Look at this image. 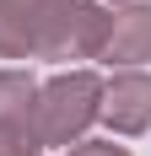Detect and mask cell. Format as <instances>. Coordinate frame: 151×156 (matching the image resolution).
<instances>
[{
	"label": "cell",
	"mask_w": 151,
	"mask_h": 156,
	"mask_svg": "<svg viewBox=\"0 0 151 156\" xmlns=\"http://www.w3.org/2000/svg\"><path fill=\"white\" fill-rule=\"evenodd\" d=\"M103 113H108V124L124 129V135L146 129L151 124V76H119L108 86V97H103Z\"/></svg>",
	"instance_id": "obj_4"
},
{
	"label": "cell",
	"mask_w": 151,
	"mask_h": 156,
	"mask_svg": "<svg viewBox=\"0 0 151 156\" xmlns=\"http://www.w3.org/2000/svg\"><path fill=\"white\" fill-rule=\"evenodd\" d=\"M103 27L87 0H0V54H97Z\"/></svg>",
	"instance_id": "obj_1"
},
{
	"label": "cell",
	"mask_w": 151,
	"mask_h": 156,
	"mask_svg": "<svg viewBox=\"0 0 151 156\" xmlns=\"http://www.w3.org/2000/svg\"><path fill=\"white\" fill-rule=\"evenodd\" d=\"M92 113H97V81L92 76H60L54 86H43V102H32V129H38V140L65 145L87 129Z\"/></svg>",
	"instance_id": "obj_2"
},
{
	"label": "cell",
	"mask_w": 151,
	"mask_h": 156,
	"mask_svg": "<svg viewBox=\"0 0 151 156\" xmlns=\"http://www.w3.org/2000/svg\"><path fill=\"white\" fill-rule=\"evenodd\" d=\"M70 156H124V151H119V145H76Z\"/></svg>",
	"instance_id": "obj_5"
},
{
	"label": "cell",
	"mask_w": 151,
	"mask_h": 156,
	"mask_svg": "<svg viewBox=\"0 0 151 156\" xmlns=\"http://www.w3.org/2000/svg\"><path fill=\"white\" fill-rule=\"evenodd\" d=\"M103 59H119V65H135V59H151V11L135 5V11L113 16L103 27V43H97Z\"/></svg>",
	"instance_id": "obj_3"
}]
</instances>
